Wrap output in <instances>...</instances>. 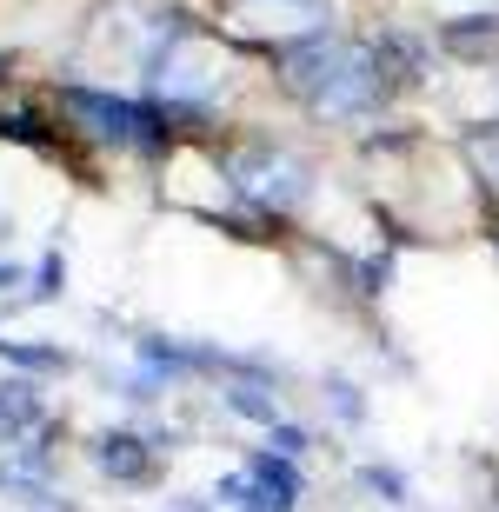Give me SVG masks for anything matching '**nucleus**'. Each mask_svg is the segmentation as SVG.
I'll return each mask as SVG.
<instances>
[{
	"label": "nucleus",
	"instance_id": "obj_1",
	"mask_svg": "<svg viewBox=\"0 0 499 512\" xmlns=\"http://www.w3.org/2000/svg\"><path fill=\"white\" fill-rule=\"evenodd\" d=\"M60 107H67L74 120H87L94 140H114V147H160V140H167L160 114H147V107H134V100H107V94H87V87H67Z\"/></svg>",
	"mask_w": 499,
	"mask_h": 512
},
{
	"label": "nucleus",
	"instance_id": "obj_2",
	"mask_svg": "<svg viewBox=\"0 0 499 512\" xmlns=\"http://www.w3.org/2000/svg\"><path fill=\"white\" fill-rule=\"evenodd\" d=\"M227 180L247 200H260V207H293L300 193H307V167L293 160V153H273V147H247L227 160Z\"/></svg>",
	"mask_w": 499,
	"mask_h": 512
},
{
	"label": "nucleus",
	"instance_id": "obj_3",
	"mask_svg": "<svg viewBox=\"0 0 499 512\" xmlns=\"http://www.w3.org/2000/svg\"><path fill=\"white\" fill-rule=\"evenodd\" d=\"M440 40H446V54L486 60V54H499V14H466V20H453Z\"/></svg>",
	"mask_w": 499,
	"mask_h": 512
},
{
	"label": "nucleus",
	"instance_id": "obj_4",
	"mask_svg": "<svg viewBox=\"0 0 499 512\" xmlns=\"http://www.w3.org/2000/svg\"><path fill=\"white\" fill-rule=\"evenodd\" d=\"M100 466H107L114 479H147L154 473V459H147V446H140L134 433H107L100 439Z\"/></svg>",
	"mask_w": 499,
	"mask_h": 512
},
{
	"label": "nucleus",
	"instance_id": "obj_5",
	"mask_svg": "<svg viewBox=\"0 0 499 512\" xmlns=\"http://www.w3.org/2000/svg\"><path fill=\"white\" fill-rule=\"evenodd\" d=\"M34 386H0V439L20 433V426H34Z\"/></svg>",
	"mask_w": 499,
	"mask_h": 512
},
{
	"label": "nucleus",
	"instance_id": "obj_6",
	"mask_svg": "<svg viewBox=\"0 0 499 512\" xmlns=\"http://www.w3.org/2000/svg\"><path fill=\"white\" fill-rule=\"evenodd\" d=\"M260 479H267V493H280V506H293L300 479H293V466H287V459H260Z\"/></svg>",
	"mask_w": 499,
	"mask_h": 512
},
{
	"label": "nucleus",
	"instance_id": "obj_7",
	"mask_svg": "<svg viewBox=\"0 0 499 512\" xmlns=\"http://www.w3.org/2000/svg\"><path fill=\"white\" fill-rule=\"evenodd\" d=\"M233 413H247V419H267V426H273V399H260L253 386H240V393H233Z\"/></svg>",
	"mask_w": 499,
	"mask_h": 512
},
{
	"label": "nucleus",
	"instance_id": "obj_8",
	"mask_svg": "<svg viewBox=\"0 0 499 512\" xmlns=\"http://www.w3.org/2000/svg\"><path fill=\"white\" fill-rule=\"evenodd\" d=\"M273 446H280V453H287V459H293V453H300V446H307V439L293 433V426H280V433H273Z\"/></svg>",
	"mask_w": 499,
	"mask_h": 512
},
{
	"label": "nucleus",
	"instance_id": "obj_9",
	"mask_svg": "<svg viewBox=\"0 0 499 512\" xmlns=\"http://www.w3.org/2000/svg\"><path fill=\"white\" fill-rule=\"evenodd\" d=\"M480 167H486V173L499 180V140H486V147H480Z\"/></svg>",
	"mask_w": 499,
	"mask_h": 512
},
{
	"label": "nucleus",
	"instance_id": "obj_10",
	"mask_svg": "<svg viewBox=\"0 0 499 512\" xmlns=\"http://www.w3.org/2000/svg\"><path fill=\"white\" fill-rule=\"evenodd\" d=\"M273 7H320V0H273Z\"/></svg>",
	"mask_w": 499,
	"mask_h": 512
},
{
	"label": "nucleus",
	"instance_id": "obj_11",
	"mask_svg": "<svg viewBox=\"0 0 499 512\" xmlns=\"http://www.w3.org/2000/svg\"><path fill=\"white\" fill-rule=\"evenodd\" d=\"M0 74H7V54H0Z\"/></svg>",
	"mask_w": 499,
	"mask_h": 512
}]
</instances>
